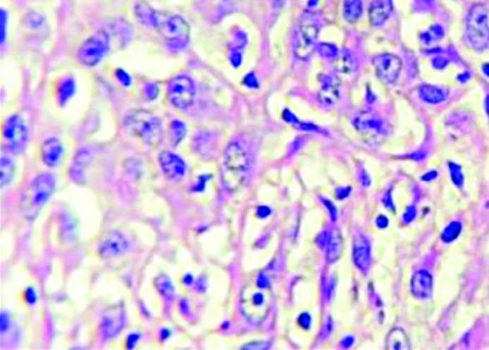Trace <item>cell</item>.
Masks as SVG:
<instances>
[{
  "label": "cell",
  "instance_id": "1",
  "mask_svg": "<svg viewBox=\"0 0 489 350\" xmlns=\"http://www.w3.org/2000/svg\"><path fill=\"white\" fill-rule=\"evenodd\" d=\"M56 187V177L49 173H43L32 180L22 199V209L27 218L33 219L38 215Z\"/></svg>",
  "mask_w": 489,
  "mask_h": 350
},
{
  "label": "cell",
  "instance_id": "2",
  "mask_svg": "<svg viewBox=\"0 0 489 350\" xmlns=\"http://www.w3.org/2000/svg\"><path fill=\"white\" fill-rule=\"evenodd\" d=\"M248 170L247 152L237 142L230 143L223 156V182L228 192H235L242 186Z\"/></svg>",
  "mask_w": 489,
  "mask_h": 350
},
{
  "label": "cell",
  "instance_id": "3",
  "mask_svg": "<svg viewBox=\"0 0 489 350\" xmlns=\"http://www.w3.org/2000/svg\"><path fill=\"white\" fill-rule=\"evenodd\" d=\"M126 125L149 147H159L162 142L161 120L146 110L132 111L126 117Z\"/></svg>",
  "mask_w": 489,
  "mask_h": 350
},
{
  "label": "cell",
  "instance_id": "4",
  "mask_svg": "<svg viewBox=\"0 0 489 350\" xmlns=\"http://www.w3.org/2000/svg\"><path fill=\"white\" fill-rule=\"evenodd\" d=\"M271 307L269 291L258 285L244 286L240 294V309L243 315L253 324H259L266 319Z\"/></svg>",
  "mask_w": 489,
  "mask_h": 350
},
{
  "label": "cell",
  "instance_id": "5",
  "mask_svg": "<svg viewBox=\"0 0 489 350\" xmlns=\"http://www.w3.org/2000/svg\"><path fill=\"white\" fill-rule=\"evenodd\" d=\"M466 37L469 44L476 49H484L489 44L488 11L483 5L476 4L466 18Z\"/></svg>",
  "mask_w": 489,
  "mask_h": 350
},
{
  "label": "cell",
  "instance_id": "6",
  "mask_svg": "<svg viewBox=\"0 0 489 350\" xmlns=\"http://www.w3.org/2000/svg\"><path fill=\"white\" fill-rule=\"evenodd\" d=\"M110 49V37L104 31H99L86 39L78 49V61L82 65L93 68L101 63Z\"/></svg>",
  "mask_w": 489,
  "mask_h": 350
},
{
  "label": "cell",
  "instance_id": "7",
  "mask_svg": "<svg viewBox=\"0 0 489 350\" xmlns=\"http://www.w3.org/2000/svg\"><path fill=\"white\" fill-rule=\"evenodd\" d=\"M167 92L172 106L178 110H187L193 105L195 100V84L188 74H176L169 79Z\"/></svg>",
  "mask_w": 489,
  "mask_h": 350
},
{
  "label": "cell",
  "instance_id": "8",
  "mask_svg": "<svg viewBox=\"0 0 489 350\" xmlns=\"http://www.w3.org/2000/svg\"><path fill=\"white\" fill-rule=\"evenodd\" d=\"M159 31L163 35L167 41V46L173 53L185 48L190 39V27L178 15L166 16Z\"/></svg>",
  "mask_w": 489,
  "mask_h": 350
},
{
  "label": "cell",
  "instance_id": "9",
  "mask_svg": "<svg viewBox=\"0 0 489 350\" xmlns=\"http://www.w3.org/2000/svg\"><path fill=\"white\" fill-rule=\"evenodd\" d=\"M2 138L11 152L24 151L28 142V130L20 115H13L7 118L2 127Z\"/></svg>",
  "mask_w": 489,
  "mask_h": 350
},
{
  "label": "cell",
  "instance_id": "10",
  "mask_svg": "<svg viewBox=\"0 0 489 350\" xmlns=\"http://www.w3.org/2000/svg\"><path fill=\"white\" fill-rule=\"evenodd\" d=\"M378 78L385 84H392L400 77L402 61L399 56L392 54H378L373 58Z\"/></svg>",
  "mask_w": 489,
  "mask_h": 350
},
{
  "label": "cell",
  "instance_id": "11",
  "mask_svg": "<svg viewBox=\"0 0 489 350\" xmlns=\"http://www.w3.org/2000/svg\"><path fill=\"white\" fill-rule=\"evenodd\" d=\"M129 248V241L124 234L118 230H110L100 239L97 251L103 258H113L124 255Z\"/></svg>",
  "mask_w": 489,
  "mask_h": 350
},
{
  "label": "cell",
  "instance_id": "12",
  "mask_svg": "<svg viewBox=\"0 0 489 350\" xmlns=\"http://www.w3.org/2000/svg\"><path fill=\"white\" fill-rule=\"evenodd\" d=\"M126 324V314L121 305H115L105 311L101 320L103 337L112 339L116 337Z\"/></svg>",
  "mask_w": 489,
  "mask_h": 350
},
{
  "label": "cell",
  "instance_id": "13",
  "mask_svg": "<svg viewBox=\"0 0 489 350\" xmlns=\"http://www.w3.org/2000/svg\"><path fill=\"white\" fill-rule=\"evenodd\" d=\"M159 161L162 172L171 181L178 182L185 176L187 169L185 162L175 153L161 152L159 157Z\"/></svg>",
  "mask_w": 489,
  "mask_h": 350
},
{
  "label": "cell",
  "instance_id": "14",
  "mask_svg": "<svg viewBox=\"0 0 489 350\" xmlns=\"http://www.w3.org/2000/svg\"><path fill=\"white\" fill-rule=\"evenodd\" d=\"M63 143L56 137H50L43 142L41 147L42 161L46 166L55 168L61 162L63 157Z\"/></svg>",
  "mask_w": 489,
  "mask_h": 350
},
{
  "label": "cell",
  "instance_id": "15",
  "mask_svg": "<svg viewBox=\"0 0 489 350\" xmlns=\"http://www.w3.org/2000/svg\"><path fill=\"white\" fill-rule=\"evenodd\" d=\"M318 37V29L316 27L309 25L302 29L299 34L298 42H297L295 54L297 58L307 59L313 54L314 49V42Z\"/></svg>",
  "mask_w": 489,
  "mask_h": 350
},
{
  "label": "cell",
  "instance_id": "16",
  "mask_svg": "<svg viewBox=\"0 0 489 350\" xmlns=\"http://www.w3.org/2000/svg\"><path fill=\"white\" fill-rule=\"evenodd\" d=\"M58 229L61 240L63 243L71 244L75 243L78 240V220L75 216L71 214L70 212H63L58 217Z\"/></svg>",
  "mask_w": 489,
  "mask_h": 350
},
{
  "label": "cell",
  "instance_id": "17",
  "mask_svg": "<svg viewBox=\"0 0 489 350\" xmlns=\"http://www.w3.org/2000/svg\"><path fill=\"white\" fill-rule=\"evenodd\" d=\"M412 293L419 299H426L432 294L433 290V280L426 271H417L411 280Z\"/></svg>",
  "mask_w": 489,
  "mask_h": 350
},
{
  "label": "cell",
  "instance_id": "18",
  "mask_svg": "<svg viewBox=\"0 0 489 350\" xmlns=\"http://www.w3.org/2000/svg\"><path fill=\"white\" fill-rule=\"evenodd\" d=\"M390 0H373L369 8V18L373 26H382L392 12Z\"/></svg>",
  "mask_w": 489,
  "mask_h": 350
},
{
  "label": "cell",
  "instance_id": "19",
  "mask_svg": "<svg viewBox=\"0 0 489 350\" xmlns=\"http://www.w3.org/2000/svg\"><path fill=\"white\" fill-rule=\"evenodd\" d=\"M90 161L89 152L82 150L78 152L73 159L70 169V177L71 181L75 182H85V167L87 166L88 162Z\"/></svg>",
  "mask_w": 489,
  "mask_h": 350
},
{
  "label": "cell",
  "instance_id": "20",
  "mask_svg": "<svg viewBox=\"0 0 489 350\" xmlns=\"http://www.w3.org/2000/svg\"><path fill=\"white\" fill-rule=\"evenodd\" d=\"M75 92V80L73 76L63 77L56 86V101L61 106H65Z\"/></svg>",
  "mask_w": 489,
  "mask_h": 350
},
{
  "label": "cell",
  "instance_id": "21",
  "mask_svg": "<svg viewBox=\"0 0 489 350\" xmlns=\"http://www.w3.org/2000/svg\"><path fill=\"white\" fill-rule=\"evenodd\" d=\"M387 349L390 350H407L410 349V342L409 337L402 329H394L390 330L387 337Z\"/></svg>",
  "mask_w": 489,
  "mask_h": 350
},
{
  "label": "cell",
  "instance_id": "22",
  "mask_svg": "<svg viewBox=\"0 0 489 350\" xmlns=\"http://www.w3.org/2000/svg\"><path fill=\"white\" fill-rule=\"evenodd\" d=\"M363 13L362 0H345L343 4V16L349 23H354L361 18Z\"/></svg>",
  "mask_w": 489,
  "mask_h": 350
},
{
  "label": "cell",
  "instance_id": "23",
  "mask_svg": "<svg viewBox=\"0 0 489 350\" xmlns=\"http://www.w3.org/2000/svg\"><path fill=\"white\" fill-rule=\"evenodd\" d=\"M186 132L185 123L179 120H172L168 128L169 142H171L172 146H177L185 137Z\"/></svg>",
  "mask_w": 489,
  "mask_h": 350
},
{
  "label": "cell",
  "instance_id": "24",
  "mask_svg": "<svg viewBox=\"0 0 489 350\" xmlns=\"http://www.w3.org/2000/svg\"><path fill=\"white\" fill-rule=\"evenodd\" d=\"M0 172H1V176H0L1 186L11 184L13 181L14 175H16V165H14L13 161L9 158L2 157L1 163H0Z\"/></svg>",
  "mask_w": 489,
  "mask_h": 350
},
{
  "label": "cell",
  "instance_id": "25",
  "mask_svg": "<svg viewBox=\"0 0 489 350\" xmlns=\"http://www.w3.org/2000/svg\"><path fill=\"white\" fill-rule=\"evenodd\" d=\"M156 281L157 290L159 291L161 295H163L164 299L167 301L172 300L174 296V287L173 285H172L171 280H169L166 275H163L159 276Z\"/></svg>",
  "mask_w": 489,
  "mask_h": 350
},
{
  "label": "cell",
  "instance_id": "26",
  "mask_svg": "<svg viewBox=\"0 0 489 350\" xmlns=\"http://www.w3.org/2000/svg\"><path fill=\"white\" fill-rule=\"evenodd\" d=\"M341 249H342V242H341L340 236H334L328 248V260L330 263L338 260V256H340Z\"/></svg>",
  "mask_w": 489,
  "mask_h": 350
},
{
  "label": "cell",
  "instance_id": "27",
  "mask_svg": "<svg viewBox=\"0 0 489 350\" xmlns=\"http://www.w3.org/2000/svg\"><path fill=\"white\" fill-rule=\"evenodd\" d=\"M338 95V86L335 84H328V87H323L319 94L321 101L328 104H333Z\"/></svg>",
  "mask_w": 489,
  "mask_h": 350
},
{
  "label": "cell",
  "instance_id": "28",
  "mask_svg": "<svg viewBox=\"0 0 489 350\" xmlns=\"http://www.w3.org/2000/svg\"><path fill=\"white\" fill-rule=\"evenodd\" d=\"M159 87H157L156 84L147 83L144 88V97L147 100H154L159 97Z\"/></svg>",
  "mask_w": 489,
  "mask_h": 350
},
{
  "label": "cell",
  "instance_id": "29",
  "mask_svg": "<svg viewBox=\"0 0 489 350\" xmlns=\"http://www.w3.org/2000/svg\"><path fill=\"white\" fill-rule=\"evenodd\" d=\"M459 233V224L453 223L448 227V228L445 230L443 234V239L445 241L449 242L454 240Z\"/></svg>",
  "mask_w": 489,
  "mask_h": 350
},
{
  "label": "cell",
  "instance_id": "30",
  "mask_svg": "<svg viewBox=\"0 0 489 350\" xmlns=\"http://www.w3.org/2000/svg\"><path fill=\"white\" fill-rule=\"evenodd\" d=\"M116 78L120 83L122 84L124 87H129L132 84L131 76L126 73V71L123 70V69L119 68L116 70Z\"/></svg>",
  "mask_w": 489,
  "mask_h": 350
},
{
  "label": "cell",
  "instance_id": "31",
  "mask_svg": "<svg viewBox=\"0 0 489 350\" xmlns=\"http://www.w3.org/2000/svg\"><path fill=\"white\" fill-rule=\"evenodd\" d=\"M24 300L28 304L33 305L35 304L37 301L36 291L33 287H28L24 292Z\"/></svg>",
  "mask_w": 489,
  "mask_h": 350
},
{
  "label": "cell",
  "instance_id": "32",
  "mask_svg": "<svg viewBox=\"0 0 489 350\" xmlns=\"http://www.w3.org/2000/svg\"><path fill=\"white\" fill-rule=\"evenodd\" d=\"M141 335L140 334H131L128 335L126 340V345L128 349H134L136 346L137 342H139Z\"/></svg>",
  "mask_w": 489,
  "mask_h": 350
},
{
  "label": "cell",
  "instance_id": "33",
  "mask_svg": "<svg viewBox=\"0 0 489 350\" xmlns=\"http://www.w3.org/2000/svg\"><path fill=\"white\" fill-rule=\"evenodd\" d=\"M8 325H9V317L6 314V313H4V314L1 315V332H4L7 329H8Z\"/></svg>",
  "mask_w": 489,
  "mask_h": 350
},
{
  "label": "cell",
  "instance_id": "34",
  "mask_svg": "<svg viewBox=\"0 0 489 350\" xmlns=\"http://www.w3.org/2000/svg\"><path fill=\"white\" fill-rule=\"evenodd\" d=\"M169 337H171V330L167 329H163L161 330V339L162 340H166Z\"/></svg>",
  "mask_w": 489,
  "mask_h": 350
}]
</instances>
